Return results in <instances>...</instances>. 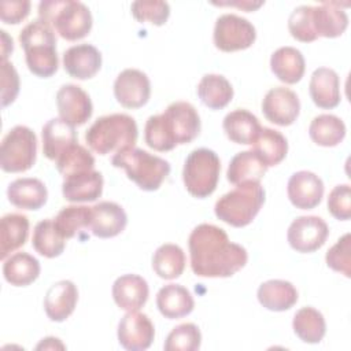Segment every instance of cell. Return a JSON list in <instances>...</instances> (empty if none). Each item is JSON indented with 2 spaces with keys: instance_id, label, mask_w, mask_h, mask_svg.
Here are the masks:
<instances>
[{
  "instance_id": "4fadbf2b",
  "label": "cell",
  "mask_w": 351,
  "mask_h": 351,
  "mask_svg": "<svg viewBox=\"0 0 351 351\" xmlns=\"http://www.w3.org/2000/svg\"><path fill=\"white\" fill-rule=\"evenodd\" d=\"M262 112L269 122L278 126H289L299 117V97L289 88H271L262 100Z\"/></svg>"
},
{
  "instance_id": "6da1fadb",
  "label": "cell",
  "mask_w": 351,
  "mask_h": 351,
  "mask_svg": "<svg viewBox=\"0 0 351 351\" xmlns=\"http://www.w3.org/2000/svg\"><path fill=\"white\" fill-rule=\"evenodd\" d=\"M188 247L191 269L199 277H232L248 261L247 250L232 243L222 228L211 223L197 225L189 234Z\"/></svg>"
},
{
  "instance_id": "3957f363",
  "label": "cell",
  "mask_w": 351,
  "mask_h": 351,
  "mask_svg": "<svg viewBox=\"0 0 351 351\" xmlns=\"http://www.w3.org/2000/svg\"><path fill=\"white\" fill-rule=\"evenodd\" d=\"M18 38L30 73L40 78H48L58 71L56 36L52 26L36 19L21 30Z\"/></svg>"
},
{
  "instance_id": "f1b7e54d",
  "label": "cell",
  "mask_w": 351,
  "mask_h": 351,
  "mask_svg": "<svg viewBox=\"0 0 351 351\" xmlns=\"http://www.w3.org/2000/svg\"><path fill=\"white\" fill-rule=\"evenodd\" d=\"M252 151L266 167H271L285 159L288 143L278 130L263 126L252 143Z\"/></svg>"
},
{
  "instance_id": "9a60e30c",
  "label": "cell",
  "mask_w": 351,
  "mask_h": 351,
  "mask_svg": "<svg viewBox=\"0 0 351 351\" xmlns=\"http://www.w3.org/2000/svg\"><path fill=\"white\" fill-rule=\"evenodd\" d=\"M56 107L59 118L71 126L84 125L93 112V104L89 95L78 85L66 84L56 92Z\"/></svg>"
},
{
  "instance_id": "60d3db41",
  "label": "cell",
  "mask_w": 351,
  "mask_h": 351,
  "mask_svg": "<svg viewBox=\"0 0 351 351\" xmlns=\"http://www.w3.org/2000/svg\"><path fill=\"white\" fill-rule=\"evenodd\" d=\"M202 344L200 329L191 322L181 324L167 335L163 348L166 351H196Z\"/></svg>"
},
{
  "instance_id": "7c38bea8",
  "label": "cell",
  "mask_w": 351,
  "mask_h": 351,
  "mask_svg": "<svg viewBox=\"0 0 351 351\" xmlns=\"http://www.w3.org/2000/svg\"><path fill=\"white\" fill-rule=\"evenodd\" d=\"M114 96L125 108H140L148 103L151 96L149 78L137 69L121 71L114 82Z\"/></svg>"
},
{
  "instance_id": "d4e9b609",
  "label": "cell",
  "mask_w": 351,
  "mask_h": 351,
  "mask_svg": "<svg viewBox=\"0 0 351 351\" xmlns=\"http://www.w3.org/2000/svg\"><path fill=\"white\" fill-rule=\"evenodd\" d=\"M43 152L49 160H56L69 147L77 143L74 126L62 118L49 119L41 130Z\"/></svg>"
},
{
  "instance_id": "7a4b0ae2",
  "label": "cell",
  "mask_w": 351,
  "mask_h": 351,
  "mask_svg": "<svg viewBox=\"0 0 351 351\" xmlns=\"http://www.w3.org/2000/svg\"><path fill=\"white\" fill-rule=\"evenodd\" d=\"M200 133V117L188 101H174L158 115H151L144 128L145 144L159 152L171 151L178 144L192 143Z\"/></svg>"
},
{
  "instance_id": "ab89813d",
  "label": "cell",
  "mask_w": 351,
  "mask_h": 351,
  "mask_svg": "<svg viewBox=\"0 0 351 351\" xmlns=\"http://www.w3.org/2000/svg\"><path fill=\"white\" fill-rule=\"evenodd\" d=\"M58 171L66 178L69 176L89 171L95 167L93 155L78 143L69 147L56 160H55Z\"/></svg>"
},
{
  "instance_id": "9c48e42d",
  "label": "cell",
  "mask_w": 351,
  "mask_h": 351,
  "mask_svg": "<svg viewBox=\"0 0 351 351\" xmlns=\"http://www.w3.org/2000/svg\"><path fill=\"white\" fill-rule=\"evenodd\" d=\"M37 158V137L23 125L14 126L3 138L0 166L5 173H23L33 167Z\"/></svg>"
},
{
  "instance_id": "2e32d148",
  "label": "cell",
  "mask_w": 351,
  "mask_h": 351,
  "mask_svg": "<svg viewBox=\"0 0 351 351\" xmlns=\"http://www.w3.org/2000/svg\"><path fill=\"white\" fill-rule=\"evenodd\" d=\"M324 189V182L315 173L300 170L289 177L287 193L296 208L311 210L321 203Z\"/></svg>"
},
{
  "instance_id": "f35d334b",
  "label": "cell",
  "mask_w": 351,
  "mask_h": 351,
  "mask_svg": "<svg viewBox=\"0 0 351 351\" xmlns=\"http://www.w3.org/2000/svg\"><path fill=\"white\" fill-rule=\"evenodd\" d=\"M92 207L88 206H67L63 207L53 222L64 239H73L84 229H90Z\"/></svg>"
},
{
  "instance_id": "d6986e66",
  "label": "cell",
  "mask_w": 351,
  "mask_h": 351,
  "mask_svg": "<svg viewBox=\"0 0 351 351\" xmlns=\"http://www.w3.org/2000/svg\"><path fill=\"white\" fill-rule=\"evenodd\" d=\"M128 215L125 210L115 202H99L92 207L90 230L100 239L115 237L125 230Z\"/></svg>"
},
{
  "instance_id": "1f68e13d",
  "label": "cell",
  "mask_w": 351,
  "mask_h": 351,
  "mask_svg": "<svg viewBox=\"0 0 351 351\" xmlns=\"http://www.w3.org/2000/svg\"><path fill=\"white\" fill-rule=\"evenodd\" d=\"M40 262L27 252H16L4 259L3 276L14 287H27L40 276Z\"/></svg>"
},
{
  "instance_id": "b9f144b4",
  "label": "cell",
  "mask_w": 351,
  "mask_h": 351,
  "mask_svg": "<svg viewBox=\"0 0 351 351\" xmlns=\"http://www.w3.org/2000/svg\"><path fill=\"white\" fill-rule=\"evenodd\" d=\"M311 12L313 5H299L291 12L288 18V30L295 40L311 43L318 38L314 32Z\"/></svg>"
},
{
  "instance_id": "5bb4252c",
  "label": "cell",
  "mask_w": 351,
  "mask_h": 351,
  "mask_svg": "<svg viewBox=\"0 0 351 351\" xmlns=\"http://www.w3.org/2000/svg\"><path fill=\"white\" fill-rule=\"evenodd\" d=\"M155 337V328L149 317L144 313L128 311L118 324V341L129 351H143L149 348Z\"/></svg>"
},
{
  "instance_id": "4316f807",
  "label": "cell",
  "mask_w": 351,
  "mask_h": 351,
  "mask_svg": "<svg viewBox=\"0 0 351 351\" xmlns=\"http://www.w3.org/2000/svg\"><path fill=\"white\" fill-rule=\"evenodd\" d=\"M270 69L281 82L296 84L302 80L306 70L304 56L293 47H281L273 52Z\"/></svg>"
},
{
  "instance_id": "ba28073f",
  "label": "cell",
  "mask_w": 351,
  "mask_h": 351,
  "mask_svg": "<svg viewBox=\"0 0 351 351\" xmlns=\"http://www.w3.org/2000/svg\"><path fill=\"white\" fill-rule=\"evenodd\" d=\"M221 162L218 155L208 148L193 149L185 159L182 181L186 191L197 197L210 196L218 184Z\"/></svg>"
},
{
  "instance_id": "d6a6232c",
  "label": "cell",
  "mask_w": 351,
  "mask_h": 351,
  "mask_svg": "<svg viewBox=\"0 0 351 351\" xmlns=\"http://www.w3.org/2000/svg\"><path fill=\"white\" fill-rule=\"evenodd\" d=\"M266 171L267 167L261 162L252 149L241 151L230 159L226 178L233 185L244 182H261Z\"/></svg>"
},
{
  "instance_id": "7bdbcfd3",
  "label": "cell",
  "mask_w": 351,
  "mask_h": 351,
  "mask_svg": "<svg viewBox=\"0 0 351 351\" xmlns=\"http://www.w3.org/2000/svg\"><path fill=\"white\" fill-rule=\"evenodd\" d=\"M132 15L138 22H149L156 26H162L167 22L170 15V5L166 1L148 0V1H134L130 5Z\"/></svg>"
},
{
  "instance_id": "44dd1931",
  "label": "cell",
  "mask_w": 351,
  "mask_h": 351,
  "mask_svg": "<svg viewBox=\"0 0 351 351\" xmlns=\"http://www.w3.org/2000/svg\"><path fill=\"white\" fill-rule=\"evenodd\" d=\"M103 184L104 180L100 171H82L64 178L62 193L63 197L71 203L95 202L101 196Z\"/></svg>"
},
{
  "instance_id": "8992f818",
  "label": "cell",
  "mask_w": 351,
  "mask_h": 351,
  "mask_svg": "<svg viewBox=\"0 0 351 351\" xmlns=\"http://www.w3.org/2000/svg\"><path fill=\"white\" fill-rule=\"evenodd\" d=\"M263 203L265 189L261 182H244L222 195L214 206V213L225 223L243 228L254 221Z\"/></svg>"
},
{
  "instance_id": "c3c4849f",
  "label": "cell",
  "mask_w": 351,
  "mask_h": 351,
  "mask_svg": "<svg viewBox=\"0 0 351 351\" xmlns=\"http://www.w3.org/2000/svg\"><path fill=\"white\" fill-rule=\"evenodd\" d=\"M263 3L265 1H230V3L226 1V3H213V4H215V5H236L247 12H250V11L258 10L261 5H263Z\"/></svg>"
},
{
  "instance_id": "8fae6325",
  "label": "cell",
  "mask_w": 351,
  "mask_h": 351,
  "mask_svg": "<svg viewBox=\"0 0 351 351\" xmlns=\"http://www.w3.org/2000/svg\"><path fill=\"white\" fill-rule=\"evenodd\" d=\"M329 236L326 222L317 215H302L295 218L287 232V240L292 250L310 254L319 250Z\"/></svg>"
},
{
  "instance_id": "ee69618b",
  "label": "cell",
  "mask_w": 351,
  "mask_h": 351,
  "mask_svg": "<svg viewBox=\"0 0 351 351\" xmlns=\"http://www.w3.org/2000/svg\"><path fill=\"white\" fill-rule=\"evenodd\" d=\"M328 267L344 274L347 278L351 276V236L346 233L335 245H332L325 256Z\"/></svg>"
},
{
  "instance_id": "30bf717a",
  "label": "cell",
  "mask_w": 351,
  "mask_h": 351,
  "mask_svg": "<svg viewBox=\"0 0 351 351\" xmlns=\"http://www.w3.org/2000/svg\"><path fill=\"white\" fill-rule=\"evenodd\" d=\"M214 44L222 52H233L250 48L255 38V26L236 14H223L215 21Z\"/></svg>"
},
{
  "instance_id": "f546056e",
  "label": "cell",
  "mask_w": 351,
  "mask_h": 351,
  "mask_svg": "<svg viewBox=\"0 0 351 351\" xmlns=\"http://www.w3.org/2000/svg\"><path fill=\"white\" fill-rule=\"evenodd\" d=\"M29 236V218L19 213L5 214L0 221V258L4 261L25 245Z\"/></svg>"
},
{
  "instance_id": "ffe728a7",
  "label": "cell",
  "mask_w": 351,
  "mask_h": 351,
  "mask_svg": "<svg viewBox=\"0 0 351 351\" xmlns=\"http://www.w3.org/2000/svg\"><path fill=\"white\" fill-rule=\"evenodd\" d=\"M308 93L313 103L324 110L335 108L340 104V78L333 69L318 67L313 71Z\"/></svg>"
},
{
  "instance_id": "cb8c5ba5",
  "label": "cell",
  "mask_w": 351,
  "mask_h": 351,
  "mask_svg": "<svg viewBox=\"0 0 351 351\" xmlns=\"http://www.w3.org/2000/svg\"><path fill=\"white\" fill-rule=\"evenodd\" d=\"M10 203L22 210H38L47 203L48 191L38 178L23 177L12 181L7 188Z\"/></svg>"
},
{
  "instance_id": "d590c367",
  "label": "cell",
  "mask_w": 351,
  "mask_h": 351,
  "mask_svg": "<svg viewBox=\"0 0 351 351\" xmlns=\"http://www.w3.org/2000/svg\"><path fill=\"white\" fill-rule=\"evenodd\" d=\"M308 134L317 145L336 147L346 137V125L336 115L321 114L311 121Z\"/></svg>"
},
{
  "instance_id": "f6af8a7d",
  "label": "cell",
  "mask_w": 351,
  "mask_h": 351,
  "mask_svg": "<svg viewBox=\"0 0 351 351\" xmlns=\"http://www.w3.org/2000/svg\"><path fill=\"white\" fill-rule=\"evenodd\" d=\"M328 210L339 221L351 217V188L348 184L336 185L328 196Z\"/></svg>"
},
{
  "instance_id": "bcb514c9",
  "label": "cell",
  "mask_w": 351,
  "mask_h": 351,
  "mask_svg": "<svg viewBox=\"0 0 351 351\" xmlns=\"http://www.w3.org/2000/svg\"><path fill=\"white\" fill-rule=\"evenodd\" d=\"M19 93V75L10 62H1V107L11 104Z\"/></svg>"
},
{
  "instance_id": "8d00e7d4",
  "label": "cell",
  "mask_w": 351,
  "mask_h": 351,
  "mask_svg": "<svg viewBox=\"0 0 351 351\" xmlns=\"http://www.w3.org/2000/svg\"><path fill=\"white\" fill-rule=\"evenodd\" d=\"M185 254L177 244L166 243L158 247L152 256V269L163 280L178 278L185 269Z\"/></svg>"
},
{
  "instance_id": "7dc6e473",
  "label": "cell",
  "mask_w": 351,
  "mask_h": 351,
  "mask_svg": "<svg viewBox=\"0 0 351 351\" xmlns=\"http://www.w3.org/2000/svg\"><path fill=\"white\" fill-rule=\"evenodd\" d=\"M30 12V1H1L0 4V18L7 25H18Z\"/></svg>"
},
{
  "instance_id": "681fc988",
  "label": "cell",
  "mask_w": 351,
  "mask_h": 351,
  "mask_svg": "<svg viewBox=\"0 0 351 351\" xmlns=\"http://www.w3.org/2000/svg\"><path fill=\"white\" fill-rule=\"evenodd\" d=\"M1 33V43H3V47H1V59L3 62H7V58L8 55L12 52L14 49V44H12V38L7 34L5 30H0Z\"/></svg>"
},
{
  "instance_id": "5b68a950",
  "label": "cell",
  "mask_w": 351,
  "mask_h": 351,
  "mask_svg": "<svg viewBox=\"0 0 351 351\" xmlns=\"http://www.w3.org/2000/svg\"><path fill=\"white\" fill-rule=\"evenodd\" d=\"M38 19L52 26L67 41L86 37L93 25L89 8L81 1L71 0L41 1L38 4Z\"/></svg>"
},
{
  "instance_id": "74e56055",
  "label": "cell",
  "mask_w": 351,
  "mask_h": 351,
  "mask_svg": "<svg viewBox=\"0 0 351 351\" xmlns=\"http://www.w3.org/2000/svg\"><path fill=\"white\" fill-rule=\"evenodd\" d=\"M64 240L66 239L60 234L52 219H43L34 226L32 245L40 255L45 258H56L64 251Z\"/></svg>"
},
{
  "instance_id": "603a6c76",
  "label": "cell",
  "mask_w": 351,
  "mask_h": 351,
  "mask_svg": "<svg viewBox=\"0 0 351 351\" xmlns=\"http://www.w3.org/2000/svg\"><path fill=\"white\" fill-rule=\"evenodd\" d=\"M311 18L317 37L336 38L348 26V16L337 1H324L313 7Z\"/></svg>"
},
{
  "instance_id": "484cf974",
  "label": "cell",
  "mask_w": 351,
  "mask_h": 351,
  "mask_svg": "<svg viewBox=\"0 0 351 351\" xmlns=\"http://www.w3.org/2000/svg\"><path fill=\"white\" fill-rule=\"evenodd\" d=\"M156 307L165 318L177 319L192 313L195 300L185 287L180 284H167L156 293Z\"/></svg>"
},
{
  "instance_id": "277c9868",
  "label": "cell",
  "mask_w": 351,
  "mask_h": 351,
  "mask_svg": "<svg viewBox=\"0 0 351 351\" xmlns=\"http://www.w3.org/2000/svg\"><path fill=\"white\" fill-rule=\"evenodd\" d=\"M138 137L134 118L126 114H110L97 118L85 133L88 147L99 154H117L133 148Z\"/></svg>"
},
{
  "instance_id": "e575fe53",
  "label": "cell",
  "mask_w": 351,
  "mask_h": 351,
  "mask_svg": "<svg viewBox=\"0 0 351 351\" xmlns=\"http://www.w3.org/2000/svg\"><path fill=\"white\" fill-rule=\"evenodd\" d=\"M292 328L302 341L310 344L319 343L326 333V324L322 313L310 306L302 307L295 313Z\"/></svg>"
},
{
  "instance_id": "83f0119b",
  "label": "cell",
  "mask_w": 351,
  "mask_h": 351,
  "mask_svg": "<svg viewBox=\"0 0 351 351\" xmlns=\"http://www.w3.org/2000/svg\"><path fill=\"white\" fill-rule=\"evenodd\" d=\"M259 303L270 311H285L298 302V291L285 280H269L259 285L256 292Z\"/></svg>"
},
{
  "instance_id": "7402d4cb",
  "label": "cell",
  "mask_w": 351,
  "mask_h": 351,
  "mask_svg": "<svg viewBox=\"0 0 351 351\" xmlns=\"http://www.w3.org/2000/svg\"><path fill=\"white\" fill-rule=\"evenodd\" d=\"M115 304L126 311L140 310L148 300L149 288L145 278L138 274H123L112 284Z\"/></svg>"
},
{
  "instance_id": "ac0fdd59",
  "label": "cell",
  "mask_w": 351,
  "mask_h": 351,
  "mask_svg": "<svg viewBox=\"0 0 351 351\" xmlns=\"http://www.w3.org/2000/svg\"><path fill=\"white\" fill-rule=\"evenodd\" d=\"M78 302V289L70 280H60L49 287L44 298V310L47 317L55 322H63L69 318Z\"/></svg>"
},
{
  "instance_id": "4dcf8cb0",
  "label": "cell",
  "mask_w": 351,
  "mask_h": 351,
  "mask_svg": "<svg viewBox=\"0 0 351 351\" xmlns=\"http://www.w3.org/2000/svg\"><path fill=\"white\" fill-rule=\"evenodd\" d=\"M222 128L230 141L248 145L254 143L262 126L252 112L237 108L226 114L222 122Z\"/></svg>"
},
{
  "instance_id": "f907efd6",
  "label": "cell",
  "mask_w": 351,
  "mask_h": 351,
  "mask_svg": "<svg viewBox=\"0 0 351 351\" xmlns=\"http://www.w3.org/2000/svg\"><path fill=\"white\" fill-rule=\"evenodd\" d=\"M36 348L37 350H41V348H44V350H55V348L64 350V346L56 337H45V339H43V341L40 344H37Z\"/></svg>"
},
{
  "instance_id": "e0dca14e",
  "label": "cell",
  "mask_w": 351,
  "mask_h": 351,
  "mask_svg": "<svg viewBox=\"0 0 351 351\" xmlns=\"http://www.w3.org/2000/svg\"><path fill=\"white\" fill-rule=\"evenodd\" d=\"M63 67L75 80H89L101 67V53L90 44L73 45L63 52Z\"/></svg>"
},
{
  "instance_id": "836d02e7",
  "label": "cell",
  "mask_w": 351,
  "mask_h": 351,
  "mask_svg": "<svg viewBox=\"0 0 351 351\" xmlns=\"http://www.w3.org/2000/svg\"><path fill=\"white\" fill-rule=\"evenodd\" d=\"M197 96L211 110L226 107L233 99L230 82L221 74H206L197 84Z\"/></svg>"
},
{
  "instance_id": "52a82bcc",
  "label": "cell",
  "mask_w": 351,
  "mask_h": 351,
  "mask_svg": "<svg viewBox=\"0 0 351 351\" xmlns=\"http://www.w3.org/2000/svg\"><path fill=\"white\" fill-rule=\"evenodd\" d=\"M111 165L123 169L129 180L148 192L159 189L170 174V163L167 160L134 147L114 154Z\"/></svg>"
}]
</instances>
